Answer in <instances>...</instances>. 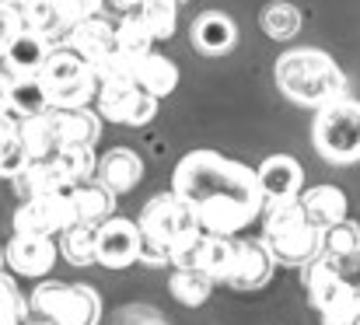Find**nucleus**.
I'll return each instance as SVG.
<instances>
[{"mask_svg":"<svg viewBox=\"0 0 360 325\" xmlns=\"http://www.w3.org/2000/svg\"><path fill=\"white\" fill-rule=\"evenodd\" d=\"M150 46H154V39H150L136 21L120 18V25H116V53H120V56H126V60L143 56V53H150Z\"/></svg>","mask_w":360,"mask_h":325,"instance_id":"c9c22d12","label":"nucleus"},{"mask_svg":"<svg viewBox=\"0 0 360 325\" xmlns=\"http://www.w3.org/2000/svg\"><path fill=\"white\" fill-rule=\"evenodd\" d=\"M95 175H98V182H105L120 196V193H129L143 179V161H140V154H133L126 147H116V151H109L98 161V172Z\"/></svg>","mask_w":360,"mask_h":325,"instance_id":"5701e85b","label":"nucleus"},{"mask_svg":"<svg viewBox=\"0 0 360 325\" xmlns=\"http://www.w3.org/2000/svg\"><path fill=\"white\" fill-rule=\"evenodd\" d=\"M273 276V255L266 252L262 241H245V238H231V252H228V266L221 283L238 287V291H255Z\"/></svg>","mask_w":360,"mask_h":325,"instance_id":"ddd939ff","label":"nucleus"},{"mask_svg":"<svg viewBox=\"0 0 360 325\" xmlns=\"http://www.w3.org/2000/svg\"><path fill=\"white\" fill-rule=\"evenodd\" d=\"M49 161L56 165V172L63 175V182L70 189L81 186V182H88V179H95V172H98L95 147H60Z\"/></svg>","mask_w":360,"mask_h":325,"instance_id":"cd10ccee","label":"nucleus"},{"mask_svg":"<svg viewBox=\"0 0 360 325\" xmlns=\"http://www.w3.org/2000/svg\"><path fill=\"white\" fill-rule=\"evenodd\" d=\"M70 203H74L77 224H95L98 227L102 220H109L116 214V193L105 182H98V179H88V182L74 186L70 189Z\"/></svg>","mask_w":360,"mask_h":325,"instance_id":"aec40b11","label":"nucleus"},{"mask_svg":"<svg viewBox=\"0 0 360 325\" xmlns=\"http://www.w3.org/2000/svg\"><path fill=\"white\" fill-rule=\"evenodd\" d=\"M95 262L105 269H126L140 262V227L116 214L102 220L95 238Z\"/></svg>","mask_w":360,"mask_h":325,"instance_id":"f8f14e48","label":"nucleus"},{"mask_svg":"<svg viewBox=\"0 0 360 325\" xmlns=\"http://www.w3.org/2000/svg\"><path fill=\"white\" fill-rule=\"evenodd\" d=\"M95 238H98V227L95 224H70L60 234L63 259L74 262V266H91L95 262Z\"/></svg>","mask_w":360,"mask_h":325,"instance_id":"c756f323","label":"nucleus"},{"mask_svg":"<svg viewBox=\"0 0 360 325\" xmlns=\"http://www.w3.org/2000/svg\"><path fill=\"white\" fill-rule=\"evenodd\" d=\"M0 112H11V74H0Z\"/></svg>","mask_w":360,"mask_h":325,"instance_id":"58836bf2","label":"nucleus"},{"mask_svg":"<svg viewBox=\"0 0 360 325\" xmlns=\"http://www.w3.org/2000/svg\"><path fill=\"white\" fill-rule=\"evenodd\" d=\"M255 182H259L262 203L297 200L301 189H304V168H301L297 158H290V154H269V158L255 168Z\"/></svg>","mask_w":360,"mask_h":325,"instance_id":"2eb2a0df","label":"nucleus"},{"mask_svg":"<svg viewBox=\"0 0 360 325\" xmlns=\"http://www.w3.org/2000/svg\"><path fill=\"white\" fill-rule=\"evenodd\" d=\"M21 140H25V151H28V161H46L60 151V140L53 133V122L49 115H28L21 119Z\"/></svg>","mask_w":360,"mask_h":325,"instance_id":"c85d7f7f","label":"nucleus"},{"mask_svg":"<svg viewBox=\"0 0 360 325\" xmlns=\"http://www.w3.org/2000/svg\"><path fill=\"white\" fill-rule=\"evenodd\" d=\"M189 35H193V46H196L200 53H210V56H221V53H228V49L238 42L235 21H231L228 14H221V11L200 14V18L193 21Z\"/></svg>","mask_w":360,"mask_h":325,"instance_id":"6ab92c4d","label":"nucleus"},{"mask_svg":"<svg viewBox=\"0 0 360 325\" xmlns=\"http://www.w3.org/2000/svg\"><path fill=\"white\" fill-rule=\"evenodd\" d=\"M35 77H39L46 98H49V108H81L98 91L95 70L70 46H53Z\"/></svg>","mask_w":360,"mask_h":325,"instance_id":"39448f33","label":"nucleus"},{"mask_svg":"<svg viewBox=\"0 0 360 325\" xmlns=\"http://www.w3.org/2000/svg\"><path fill=\"white\" fill-rule=\"evenodd\" d=\"M21 325H53V322H46V319H42V322H28V319H25Z\"/></svg>","mask_w":360,"mask_h":325,"instance_id":"a19ab883","label":"nucleus"},{"mask_svg":"<svg viewBox=\"0 0 360 325\" xmlns=\"http://www.w3.org/2000/svg\"><path fill=\"white\" fill-rule=\"evenodd\" d=\"M11 182H14V189H18V196H21V200L46 196V193H67V189H70L49 158H46V161H28V165H25Z\"/></svg>","mask_w":360,"mask_h":325,"instance_id":"b1692460","label":"nucleus"},{"mask_svg":"<svg viewBox=\"0 0 360 325\" xmlns=\"http://www.w3.org/2000/svg\"><path fill=\"white\" fill-rule=\"evenodd\" d=\"M116 4H120V7H129V4H133V0H116Z\"/></svg>","mask_w":360,"mask_h":325,"instance_id":"37998d69","label":"nucleus"},{"mask_svg":"<svg viewBox=\"0 0 360 325\" xmlns=\"http://www.w3.org/2000/svg\"><path fill=\"white\" fill-rule=\"evenodd\" d=\"M175 4H186V0H175Z\"/></svg>","mask_w":360,"mask_h":325,"instance_id":"49530a36","label":"nucleus"},{"mask_svg":"<svg viewBox=\"0 0 360 325\" xmlns=\"http://www.w3.org/2000/svg\"><path fill=\"white\" fill-rule=\"evenodd\" d=\"M60 147H95L102 136V115L88 106L81 108H46Z\"/></svg>","mask_w":360,"mask_h":325,"instance_id":"f3484780","label":"nucleus"},{"mask_svg":"<svg viewBox=\"0 0 360 325\" xmlns=\"http://www.w3.org/2000/svg\"><path fill=\"white\" fill-rule=\"evenodd\" d=\"M262 28H266V35H269V39L287 42V39H294V35H297V28H301V14H297V7H294V4L276 0V4H269V7L262 11Z\"/></svg>","mask_w":360,"mask_h":325,"instance_id":"2f4dec72","label":"nucleus"},{"mask_svg":"<svg viewBox=\"0 0 360 325\" xmlns=\"http://www.w3.org/2000/svg\"><path fill=\"white\" fill-rule=\"evenodd\" d=\"M140 325H158V322H140Z\"/></svg>","mask_w":360,"mask_h":325,"instance_id":"a18cd8bd","label":"nucleus"},{"mask_svg":"<svg viewBox=\"0 0 360 325\" xmlns=\"http://www.w3.org/2000/svg\"><path fill=\"white\" fill-rule=\"evenodd\" d=\"M322 255L336 259L340 266H354L360 255V224L343 217L322 231Z\"/></svg>","mask_w":360,"mask_h":325,"instance_id":"393cba45","label":"nucleus"},{"mask_svg":"<svg viewBox=\"0 0 360 325\" xmlns=\"http://www.w3.org/2000/svg\"><path fill=\"white\" fill-rule=\"evenodd\" d=\"M28 319V301L18 294V287L0 294V325H21Z\"/></svg>","mask_w":360,"mask_h":325,"instance_id":"e433bc0d","label":"nucleus"},{"mask_svg":"<svg viewBox=\"0 0 360 325\" xmlns=\"http://www.w3.org/2000/svg\"><path fill=\"white\" fill-rule=\"evenodd\" d=\"M11 287H14V280H11V276L0 269V294H4V291H11Z\"/></svg>","mask_w":360,"mask_h":325,"instance_id":"ea45409f","label":"nucleus"},{"mask_svg":"<svg viewBox=\"0 0 360 325\" xmlns=\"http://www.w3.org/2000/svg\"><path fill=\"white\" fill-rule=\"evenodd\" d=\"M140 227V262L150 266H175V259L203 234L189 203L175 193L154 196L136 220Z\"/></svg>","mask_w":360,"mask_h":325,"instance_id":"f03ea898","label":"nucleus"},{"mask_svg":"<svg viewBox=\"0 0 360 325\" xmlns=\"http://www.w3.org/2000/svg\"><path fill=\"white\" fill-rule=\"evenodd\" d=\"M109 77H129L133 84H140L147 95H154V98H165V95H172L175 91V84H179V67L168 60V56H161V53H143V56H133V60H126V56H116V67H112V74ZM105 81V77H102Z\"/></svg>","mask_w":360,"mask_h":325,"instance_id":"9b49d317","label":"nucleus"},{"mask_svg":"<svg viewBox=\"0 0 360 325\" xmlns=\"http://www.w3.org/2000/svg\"><path fill=\"white\" fill-rule=\"evenodd\" d=\"M0 4H7V7H18V4H21V0H0Z\"/></svg>","mask_w":360,"mask_h":325,"instance_id":"79ce46f5","label":"nucleus"},{"mask_svg":"<svg viewBox=\"0 0 360 325\" xmlns=\"http://www.w3.org/2000/svg\"><path fill=\"white\" fill-rule=\"evenodd\" d=\"M172 193L189 203L200 231L235 238L262 214L255 172L217 151H193L175 165Z\"/></svg>","mask_w":360,"mask_h":325,"instance_id":"f257e3e1","label":"nucleus"},{"mask_svg":"<svg viewBox=\"0 0 360 325\" xmlns=\"http://www.w3.org/2000/svg\"><path fill=\"white\" fill-rule=\"evenodd\" d=\"M21 32V21H18V11L14 7H7V4H0V56H4V49L11 46V39Z\"/></svg>","mask_w":360,"mask_h":325,"instance_id":"4c0bfd02","label":"nucleus"},{"mask_svg":"<svg viewBox=\"0 0 360 325\" xmlns=\"http://www.w3.org/2000/svg\"><path fill=\"white\" fill-rule=\"evenodd\" d=\"M0 269H4V248H0Z\"/></svg>","mask_w":360,"mask_h":325,"instance_id":"c03bdc74","label":"nucleus"},{"mask_svg":"<svg viewBox=\"0 0 360 325\" xmlns=\"http://www.w3.org/2000/svg\"><path fill=\"white\" fill-rule=\"evenodd\" d=\"M32 308L53 325H98L102 319V298L88 283L46 280L32 291Z\"/></svg>","mask_w":360,"mask_h":325,"instance_id":"0eeeda50","label":"nucleus"},{"mask_svg":"<svg viewBox=\"0 0 360 325\" xmlns=\"http://www.w3.org/2000/svg\"><path fill=\"white\" fill-rule=\"evenodd\" d=\"M322 322L326 325H360V291L357 287H343L333 301H326L322 308Z\"/></svg>","mask_w":360,"mask_h":325,"instance_id":"72a5a7b5","label":"nucleus"},{"mask_svg":"<svg viewBox=\"0 0 360 325\" xmlns=\"http://www.w3.org/2000/svg\"><path fill=\"white\" fill-rule=\"evenodd\" d=\"M276 88L297 106L322 108L347 95V74L322 49H290L276 60Z\"/></svg>","mask_w":360,"mask_h":325,"instance_id":"7ed1b4c3","label":"nucleus"},{"mask_svg":"<svg viewBox=\"0 0 360 325\" xmlns=\"http://www.w3.org/2000/svg\"><path fill=\"white\" fill-rule=\"evenodd\" d=\"M49 108V98L39 84V77H11V112L18 119L42 115Z\"/></svg>","mask_w":360,"mask_h":325,"instance_id":"7c9ffc66","label":"nucleus"},{"mask_svg":"<svg viewBox=\"0 0 360 325\" xmlns=\"http://www.w3.org/2000/svg\"><path fill=\"white\" fill-rule=\"evenodd\" d=\"M56 255H60V245L49 234H21V231H14L11 241L4 245V262L18 276H28V280L32 276H46L56 266Z\"/></svg>","mask_w":360,"mask_h":325,"instance_id":"4468645a","label":"nucleus"},{"mask_svg":"<svg viewBox=\"0 0 360 325\" xmlns=\"http://www.w3.org/2000/svg\"><path fill=\"white\" fill-rule=\"evenodd\" d=\"M14 11H18V21H21V28L42 32V35H49V39H56V35H60V25H56V7H53V0H21Z\"/></svg>","mask_w":360,"mask_h":325,"instance_id":"473e14b6","label":"nucleus"},{"mask_svg":"<svg viewBox=\"0 0 360 325\" xmlns=\"http://www.w3.org/2000/svg\"><path fill=\"white\" fill-rule=\"evenodd\" d=\"M214 287H217V283H214L207 273L193 269V266H175L172 283H168L172 298H175L179 305H186V308H200V305H207L210 294H214Z\"/></svg>","mask_w":360,"mask_h":325,"instance_id":"bb28decb","label":"nucleus"},{"mask_svg":"<svg viewBox=\"0 0 360 325\" xmlns=\"http://www.w3.org/2000/svg\"><path fill=\"white\" fill-rule=\"evenodd\" d=\"M53 46L56 42L49 35L32 32V28H21L11 39V46L4 49V56H0L4 60V74H11V77H35L42 70V63H46V56H49Z\"/></svg>","mask_w":360,"mask_h":325,"instance_id":"dca6fc26","label":"nucleus"},{"mask_svg":"<svg viewBox=\"0 0 360 325\" xmlns=\"http://www.w3.org/2000/svg\"><path fill=\"white\" fill-rule=\"evenodd\" d=\"M28 165V151L21 140V119L14 112H0V179H14Z\"/></svg>","mask_w":360,"mask_h":325,"instance_id":"a878e982","label":"nucleus"},{"mask_svg":"<svg viewBox=\"0 0 360 325\" xmlns=\"http://www.w3.org/2000/svg\"><path fill=\"white\" fill-rule=\"evenodd\" d=\"M311 144L333 165L360 161V102L343 95V98L319 108V115L311 122Z\"/></svg>","mask_w":360,"mask_h":325,"instance_id":"423d86ee","label":"nucleus"},{"mask_svg":"<svg viewBox=\"0 0 360 325\" xmlns=\"http://www.w3.org/2000/svg\"><path fill=\"white\" fill-rule=\"evenodd\" d=\"M262 220V245L273 255V262L283 266H304L322 252V231L304 217L297 200L283 203H266Z\"/></svg>","mask_w":360,"mask_h":325,"instance_id":"20e7f679","label":"nucleus"},{"mask_svg":"<svg viewBox=\"0 0 360 325\" xmlns=\"http://www.w3.org/2000/svg\"><path fill=\"white\" fill-rule=\"evenodd\" d=\"M63 46H70L91 70H95V77L102 81V77H109L112 74V67H116V25H109L105 18H88V21H81V25H74L70 32H67V42Z\"/></svg>","mask_w":360,"mask_h":325,"instance_id":"1a4fd4ad","label":"nucleus"},{"mask_svg":"<svg viewBox=\"0 0 360 325\" xmlns=\"http://www.w3.org/2000/svg\"><path fill=\"white\" fill-rule=\"evenodd\" d=\"M301 269H304V287H308L315 308H322L326 301H333V298L347 287V280H343V266H340L336 259L322 255V252H319L311 262H304Z\"/></svg>","mask_w":360,"mask_h":325,"instance_id":"4be33fe9","label":"nucleus"},{"mask_svg":"<svg viewBox=\"0 0 360 325\" xmlns=\"http://www.w3.org/2000/svg\"><path fill=\"white\" fill-rule=\"evenodd\" d=\"M95 102H98V115L109 119V122H120V126H147V122H154L161 98L147 95V91H143L140 84H133L129 77H105V81H98Z\"/></svg>","mask_w":360,"mask_h":325,"instance_id":"6e6552de","label":"nucleus"},{"mask_svg":"<svg viewBox=\"0 0 360 325\" xmlns=\"http://www.w3.org/2000/svg\"><path fill=\"white\" fill-rule=\"evenodd\" d=\"M122 18L136 21L154 42H161V39H172L175 35L179 4L175 0H133L129 7H122Z\"/></svg>","mask_w":360,"mask_h":325,"instance_id":"a211bd4d","label":"nucleus"},{"mask_svg":"<svg viewBox=\"0 0 360 325\" xmlns=\"http://www.w3.org/2000/svg\"><path fill=\"white\" fill-rule=\"evenodd\" d=\"M53 7H56V25H60V35H67L74 25H81V21H88V18L102 14L105 0H53Z\"/></svg>","mask_w":360,"mask_h":325,"instance_id":"f704fd0d","label":"nucleus"},{"mask_svg":"<svg viewBox=\"0 0 360 325\" xmlns=\"http://www.w3.org/2000/svg\"><path fill=\"white\" fill-rule=\"evenodd\" d=\"M70 224H77L74 203H70V189L21 200V207L14 210V231H21V234H49V238H56Z\"/></svg>","mask_w":360,"mask_h":325,"instance_id":"9d476101","label":"nucleus"},{"mask_svg":"<svg viewBox=\"0 0 360 325\" xmlns=\"http://www.w3.org/2000/svg\"><path fill=\"white\" fill-rule=\"evenodd\" d=\"M297 203H301L304 217H308L319 231H326L329 224H336V220L347 217V196H343V189H336V186H311V189H301Z\"/></svg>","mask_w":360,"mask_h":325,"instance_id":"412c9836","label":"nucleus"}]
</instances>
